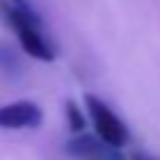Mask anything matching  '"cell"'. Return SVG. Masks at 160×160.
Here are the masks:
<instances>
[{"label":"cell","instance_id":"2","mask_svg":"<svg viewBox=\"0 0 160 160\" xmlns=\"http://www.w3.org/2000/svg\"><path fill=\"white\" fill-rule=\"evenodd\" d=\"M85 108H87V115H90L92 125H94L97 139L101 144L111 146V148H120V146H125L130 141V132H127L125 122L113 113V108L106 101H101L94 94H87Z\"/></svg>","mask_w":160,"mask_h":160},{"label":"cell","instance_id":"5","mask_svg":"<svg viewBox=\"0 0 160 160\" xmlns=\"http://www.w3.org/2000/svg\"><path fill=\"white\" fill-rule=\"evenodd\" d=\"M66 115H68V125L73 132H82V127H85V118H82V113H80V108L71 101V104H66Z\"/></svg>","mask_w":160,"mask_h":160},{"label":"cell","instance_id":"7","mask_svg":"<svg viewBox=\"0 0 160 160\" xmlns=\"http://www.w3.org/2000/svg\"><path fill=\"white\" fill-rule=\"evenodd\" d=\"M132 160H153V158H148V155H144V153H134Z\"/></svg>","mask_w":160,"mask_h":160},{"label":"cell","instance_id":"1","mask_svg":"<svg viewBox=\"0 0 160 160\" xmlns=\"http://www.w3.org/2000/svg\"><path fill=\"white\" fill-rule=\"evenodd\" d=\"M0 17L14 31L21 50L38 61H52L57 57V50L52 40L45 33V24L38 10H24L12 5L10 0H0Z\"/></svg>","mask_w":160,"mask_h":160},{"label":"cell","instance_id":"3","mask_svg":"<svg viewBox=\"0 0 160 160\" xmlns=\"http://www.w3.org/2000/svg\"><path fill=\"white\" fill-rule=\"evenodd\" d=\"M42 122V111L33 101H12L0 106V130H33Z\"/></svg>","mask_w":160,"mask_h":160},{"label":"cell","instance_id":"4","mask_svg":"<svg viewBox=\"0 0 160 160\" xmlns=\"http://www.w3.org/2000/svg\"><path fill=\"white\" fill-rule=\"evenodd\" d=\"M0 75H5L10 80H19L24 75L21 57L10 45H5V42H0Z\"/></svg>","mask_w":160,"mask_h":160},{"label":"cell","instance_id":"6","mask_svg":"<svg viewBox=\"0 0 160 160\" xmlns=\"http://www.w3.org/2000/svg\"><path fill=\"white\" fill-rule=\"evenodd\" d=\"M115 148H111V146H106L104 151H101L99 155H94V158H90V160H122V158H118V155L113 153Z\"/></svg>","mask_w":160,"mask_h":160}]
</instances>
